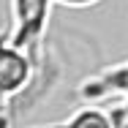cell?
I'll return each mask as SVG.
<instances>
[{"instance_id":"1","label":"cell","mask_w":128,"mask_h":128,"mask_svg":"<svg viewBox=\"0 0 128 128\" xmlns=\"http://www.w3.org/2000/svg\"><path fill=\"white\" fill-rule=\"evenodd\" d=\"M54 0H11V41L33 54L46 44V22Z\"/></svg>"},{"instance_id":"2","label":"cell","mask_w":128,"mask_h":128,"mask_svg":"<svg viewBox=\"0 0 128 128\" xmlns=\"http://www.w3.org/2000/svg\"><path fill=\"white\" fill-rule=\"evenodd\" d=\"M76 96L82 101H104L114 96H128V60L106 66L98 74L87 76L76 87Z\"/></svg>"},{"instance_id":"3","label":"cell","mask_w":128,"mask_h":128,"mask_svg":"<svg viewBox=\"0 0 128 128\" xmlns=\"http://www.w3.org/2000/svg\"><path fill=\"white\" fill-rule=\"evenodd\" d=\"M60 126H98V128H109L112 117L106 106H96V101H84L82 106H76L66 120H60Z\"/></svg>"},{"instance_id":"4","label":"cell","mask_w":128,"mask_h":128,"mask_svg":"<svg viewBox=\"0 0 128 128\" xmlns=\"http://www.w3.org/2000/svg\"><path fill=\"white\" fill-rule=\"evenodd\" d=\"M106 109L112 117V128H128V96H120V101Z\"/></svg>"},{"instance_id":"5","label":"cell","mask_w":128,"mask_h":128,"mask_svg":"<svg viewBox=\"0 0 128 128\" xmlns=\"http://www.w3.org/2000/svg\"><path fill=\"white\" fill-rule=\"evenodd\" d=\"M57 6H66V8H90V6H96V3H101V0H54Z\"/></svg>"},{"instance_id":"6","label":"cell","mask_w":128,"mask_h":128,"mask_svg":"<svg viewBox=\"0 0 128 128\" xmlns=\"http://www.w3.org/2000/svg\"><path fill=\"white\" fill-rule=\"evenodd\" d=\"M8 36H11V27H8V30H0V44H3V41H6Z\"/></svg>"}]
</instances>
